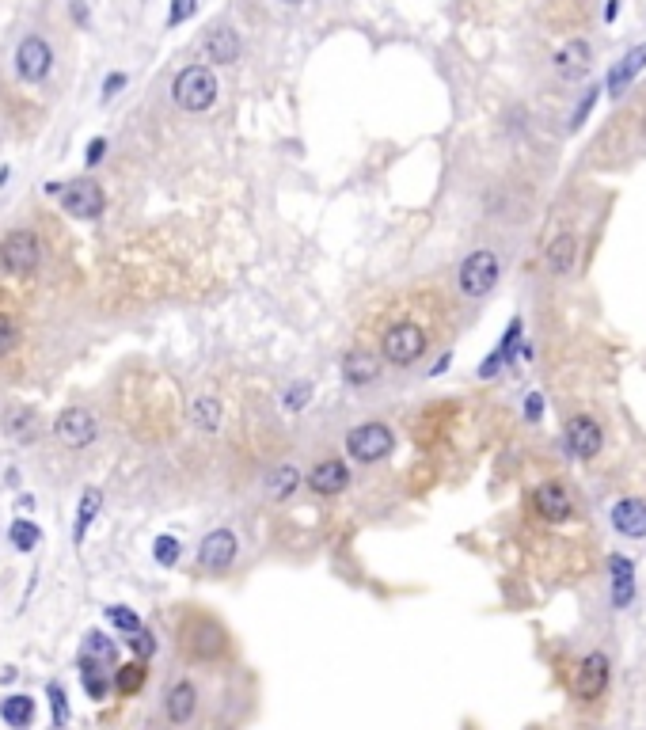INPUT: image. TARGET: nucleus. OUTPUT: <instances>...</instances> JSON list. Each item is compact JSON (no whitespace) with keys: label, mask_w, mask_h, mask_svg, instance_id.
I'll use <instances>...</instances> for the list:
<instances>
[{"label":"nucleus","mask_w":646,"mask_h":730,"mask_svg":"<svg viewBox=\"0 0 646 730\" xmlns=\"http://www.w3.org/2000/svg\"><path fill=\"white\" fill-rule=\"evenodd\" d=\"M19 343V327H16V320L8 316V312H0V358L4 354H12V346Z\"/></svg>","instance_id":"obj_37"},{"label":"nucleus","mask_w":646,"mask_h":730,"mask_svg":"<svg viewBox=\"0 0 646 730\" xmlns=\"http://www.w3.org/2000/svg\"><path fill=\"white\" fill-rule=\"evenodd\" d=\"M198 12V0H171V16H168V23L171 27H179L183 20H190Z\"/></svg>","instance_id":"obj_38"},{"label":"nucleus","mask_w":646,"mask_h":730,"mask_svg":"<svg viewBox=\"0 0 646 730\" xmlns=\"http://www.w3.org/2000/svg\"><path fill=\"white\" fill-rule=\"evenodd\" d=\"M608 571H612V605L627 609L635 597V563L627 556H608Z\"/></svg>","instance_id":"obj_22"},{"label":"nucleus","mask_w":646,"mask_h":730,"mask_svg":"<svg viewBox=\"0 0 646 730\" xmlns=\"http://www.w3.org/2000/svg\"><path fill=\"white\" fill-rule=\"evenodd\" d=\"M593 69V50H589V42L582 39H570L567 46H559L555 50V73L574 84V80H582Z\"/></svg>","instance_id":"obj_16"},{"label":"nucleus","mask_w":646,"mask_h":730,"mask_svg":"<svg viewBox=\"0 0 646 730\" xmlns=\"http://www.w3.org/2000/svg\"><path fill=\"white\" fill-rule=\"evenodd\" d=\"M643 134H646V115H643Z\"/></svg>","instance_id":"obj_48"},{"label":"nucleus","mask_w":646,"mask_h":730,"mask_svg":"<svg viewBox=\"0 0 646 730\" xmlns=\"http://www.w3.org/2000/svg\"><path fill=\"white\" fill-rule=\"evenodd\" d=\"M0 719L16 730L31 727V723H35V700H31V696H23V692L4 696V700H0Z\"/></svg>","instance_id":"obj_25"},{"label":"nucleus","mask_w":646,"mask_h":730,"mask_svg":"<svg viewBox=\"0 0 646 730\" xmlns=\"http://www.w3.org/2000/svg\"><path fill=\"white\" fill-rule=\"evenodd\" d=\"M103 156H107V141H103V137H95L92 145H88V164H99V160H103Z\"/></svg>","instance_id":"obj_43"},{"label":"nucleus","mask_w":646,"mask_h":730,"mask_svg":"<svg viewBox=\"0 0 646 730\" xmlns=\"http://www.w3.org/2000/svg\"><path fill=\"white\" fill-rule=\"evenodd\" d=\"M107 620H111L118 632H126V635H133L137 628H141V616L133 613L130 605H111V609H107Z\"/></svg>","instance_id":"obj_34"},{"label":"nucleus","mask_w":646,"mask_h":730,"mask_svg":"<svg viewBox=\"0 0 646 730\" xmlns=\"http://www.w3.org/2000/svg\"><path fill=\"white\" fill-rule=\"evenodd\" d=\"M179 647L194 662H217L228 651V632L206 613H190L179 628Z\"/></svg>","instance_id":"obj_2"},{"label":"nucleus","mask_w":646,"mask_h":730,"mask_svg":"<svg viewBox=\"0 0 646 730\" xmlns=\"http://www.w3.org/2000/svg\"><path fill=\"white\" fill-rule=\"evenodd\" d=\"M73 16H76V23H84V20H88V12H84V4H73Z\"/></svg>","instance_id":"obj_45"},{"label":"nucleus","mask_w":646,"mask_h":730,"mask_svg":"<svg viewBox=\"0 0 646 730\" xmlns=\"http://www.w3.org/2000/svg\"><path fill=\"white\" fill-rule=\"evenodd\" d=\"M152 559H156L160 567H175V563H179V540L168 537V533L156 537L152 540Z\"/></svg>","instance_id":"obj_33"},{"label":"nucleus","mask_w":646,"mask_h":730,"mask_svg":"<svg viewBox=\"0 0 646 730\" xmlns=\"http://www.w3.org/2000/svg\"><path fill=\"white\" fill-rule=\"evenodd\" d=\"M4 183H8V168H4V172H0V187H4Z\"/></svg>","instance_id":"obj_46"},{"label":"nucleus","mask_w":646,"mask_h":730,"mask_svg":"<svg viewBox=\"0 0 646 730\" xmlns=\"http://www.w3.org/2000/svg\"><path fill=\"white\" fill-rule=\"evenodd\" d=\"M80 681H84V692H88L92 700H107L111 681L103 677V666H95V662H88V658H80Z\"/></svg>","instance_id":"obj_30"},{"label":"nucleus","mask_w":646,"mask_h":730,"mask_svg":"<svg viewBox=\"0 0 646 730\" xmlns=\"http://www.w3.org/2000/svg\"><path fill=\"white\" fill-rule=\"evenodd\" d=\"M99 506H103V491H99V487H84V495H80V506H76V544L84 540L88 525H92L95 514H99Z\"/></svg>","instance_id":"obj_28"},{"label":"nucleus","mask_w":646,"mask_h":730,"mask_svg":"<svg viewBox=\"0 0 646 730\" xmlns=\"http://www.w3.org/2000/svg\"><path fill=\"white\" fill-rule=\"evenodd\" d=\"M532 510L540 514L544 521L551 525H563V521L574 518V499H570V491L563 483H536V491H532Z\"/></svg>","instance_id":"obj_12"},{"label":"nucleus","mask_w":646,"mask_h":730,"mask_svg":"<svg viewBox=\"0 0 646 730\" xmlns=\"http://www.w3.org/2000/svg\"><path fill=\"white\" fill-rule=\"evenodd\" d=\"M616 12H620V0H608V8H605V20L612 23V20H616Z\"/></svg>","instance_id":"obj_44"},{"label":"nucleus","mask_w":646,"mask_h":730,"mask_svg":"<svg viewBox=\"0 0 646 730\" xmlns=\"http://www.w3.org/2000/svg\"><path fill=\"white\" fill-rule=\"evenodd\" d=\"M426 346H430V335H426V327L415 324V320H396V324H388L380 331V358L388 365H415L422 354H426Z\"/></svg>","instance_id":"obj_3"},{"label":"nucleus","mask_w":646,"mask_h":730,"mask_svg":"<svg viewBox=\"0 0 646 730\" xmlns=\"http://www.w3.org/2000/svg\"><path fill=\"white\" fill-rule=\"evenodd\" d=\"M122 84H126V73H111V77H107V84H103V99L118 96V88H122Z\"/></svg>","instance_id":"obj_42"},{"label":"nucleus","mask_w":646,"mask_h":730,"mask_svg":"<svg viewBox=\"0 0 646 730\" xmlns=\"http://www.w3.org/2000/svg\"><path fill=\"white\" fill-rule=\"evenodd\" d=\"M396 449V434L388 423H358L346 434V457L358 464H380L392 457Z\"/></svg>","instance_id":"obj_5"},{"label":"nucleus","mask_w":646,"mask_h":730,"mask_svg":"<svg viewBox=\"0 0 646 730\" xmlns=\"http://www.w3.org/2000/svg\"><path fill=\"white\" fill-rule=\"evenodd\" d=\"M99 434V423L88 407H65L61 415L54 419V438L65 449H88Z\"/></svg>","instance_id":"obj_9"},{"label":"nucleus","mask_w":646,"mask_h":730,"mask_svg":"<svg viewBox=\"0 0 646 730\" xmlns=\"http://www.w3.org/2000/svg\"><path fill=\"white\" fill-rule=\"evenodd\" d=\"M130 647L141 654V658H149V654H156V639H152L145 628H137V632L130 635Z\"/></svg>","instance_id":"obj_40"},{"label":"nucleus","mask_w":646,"mask_h":730,"mask_svg":"<svg viewBox=\"0 0 646 730\" xmlns=\"http://www.w3.org/2000/svg\"><path fill=\"white\" fill-rule=\"evenodd\" d=\"M0 430L19 445H31L38 438V415L31 407H8L4 419H0Z\"/></svg>","instance_id":"obj_23"},{"label":"nucleus","mask_w":646,"mask_h":730,"mask_svg":"<svg viewBox=\"0 0 646 730\" xmlns=\"http://www.w3.org/2000/svg\"><path fill=\"white\" fill-rule=\"evenodd\" d=\"M282 4H304V0H282Z\"/></svg>","instance_id":"obj_47"},{"label":"nucleus","mask_w":646,"mask_h":730,"mask_svg":"<svg viewBox=\"0 0 646 730\" xmlns=\"http://www.w3.org/2000/svg\"><path fill=\"white\" fill-rule=\"evenodd\" d=\"M612 529L620 533V537L627 540H643L646 537V502L643 499H620L616 506H612Z\"/></svg>","instance_id":"obj_19"},{"label":"nucleus","mask_w":646,"mask_h":730,"mask_svg":"<svg viewBox=\"0 0 646 730\" xmlns=\"http://www.w3.org/2000/svg\"><path fill=\"white\" fill-rule=\"evenodd\" d=\"M525 419H529V423H540V419H544V396H540V392H529V396H525Z\"/></svg>","instance_id":"obj_41"},{"label":"nucleus","mask_w":646,"mask_h":730,"mask_svg":"<svg viewBox=\"0 0 646 730\" xmlns=\"http://www.w3.org/2000/svg\"><path fill=\"white\" fill-rule=\"evenodd\" d=\"M350 487V468L339 457H323L308 468V491L320 495V499H331V495H342Z\"/></svg>","instance_id":"obj_13"},{"label":"nucleus","mask_w":646,"mask_h":730,"mask_svg":"<svg viewBox=\"0 0 646 730\" xmlns=\"http://www.w3.org/2000/svg\"><path fill=\"white\" fill-rule=\"evenodd\" d=\"M498 278H502V259L494 255L491 248H475L460 270H456V286L460 293L468 297V301H479V297H487L494 286H498Z\"/></svg>","instance_id":"obj_4"},{"label":"nucleus","mask_w":646,"mask_h":730,"mask_svg":"<svg viewBox=\"0 0 646 730\" xmlns=\"http://www.w3.org/2000/svg\"><path fill=\"white\" fill-rule=\"evenodd\" d=\"M643 69H646V42H643V46H631L624 58L608 69L605 92H608V96H624L627 88H631V80L639 77Z\"/></svg>","instance_id":"obj_18"},{"label":"nucleus","mask_w":646,"mask_h":730,"mask_svg":"<svg viewBox=\"0 0 646 730\" xmlns=\"http://www.w3.org/2000/svg\"><path fill=\"white\" fill-rule=\"evenodd\" d=\"M608 673H612V662H608L605 651H589L578 670H574V696L578 700H601L608 689Z\"/></svg>","instance_id":"obj_11"},{"label":"nucleus","mask_w":646,"mask_h":730,"mask_svg":"<svg viewBox=\"0 0 646 730\" xmlns=\"http://www.w3.org/2000/svg\"><path fill=\"white\" fill-rule=\"evenodd\" d=\"M308 400H312V385H293L289 392H285L282 404L289 407V411H301V407L308 404Z\"/></svg>","instance_id":"obj_39"},{"label":"nucleus","mask_w":646,"mask_h":730,"mask_svg":"<svg viewBox=\"0 0 646 730\" xmlns=\"http://www.w3.org/2000/svg\"><path fill=\"white\" fill-rule=\"evenodd\" d=\"M574 255H578V240H574V232H559V236L548 244L551 274H570V270H574Z\"/></svg>","instance_id":"obj_27"},{"label":"nucleus","mask_w":646,"mask_h":730,"mask_svg":"<svg viewBox=\"0 0 646 730\" xmlns=\"http://www.w3.org/2000/svg\"><path fill=\"white\" fill-rule=\"evenodd\" d=\"M8 540H12V548H19V552H35V544L42 540V533H38L35 521L16 518L12 521V529H8Z\"/></svg>","instance_id":"obj_31"},{"label":"nucleus","mask_w":646,"mask_h":730,"mask_svg":"<svg viewBox=\"0 0 646 730\" xmlns=\"http://www.w3.org/2000/svg\"><path fill=\"white\" fill-rule=\"evenodd\" d=\"M563 438H567V449L578 461H593L601 453V442H605L597 419H589V415H574L567 423V430H563Z\"/></svg>","instance_id":"obj_14"},{"label":"nucleus","mask_w":646,"mask_h":730,"mask_svg":"<svg viewBox=\"0 0 646 730\" xmlns=\"http://www.w3.org/2000/svg\"><path fill=\"white\" fill-rule=\"evenodd\" d=\"M221 419H225V411H221V400H217V396L202 392V396L190 400V423L198 426V430L217 434V430H221Z\"/></svg>","instance_id":"obj_24"},{"label":"nucleus","mask_w":646,"mask_h":730,"mask_svg":"<svg viewBox=\"0 0 646 730\" xmlns=\"http://www.w3.org/2000/svg\"><path fill=\"white\" fill-rule=\"evenodd\" d=\"M61 210L80 217V221H95V217H103V210H107V194L92 179H73L61 191Z\"/></svg>","instance_id":"obj_10"},{"label":"nucleus","mask_w":646,"mask_h":730,"mask_svg":"<svg viewBox=\"0 0 646 730\" xmlns=\"http://www.w3.org/2000/svg\"><path fill=\"white\" fill-rule=\"evenodd\" d=\"M380 377V358L373 350H346L342 354V381L350 388H369Z\"/></svg>","instance_id":"obj_17"},{"label":"nucleus","mask_w":646,"mask_h":730,"mask_svg":"<svg viewBox=\"0 0 646 730\" xmlns=\"http://www.w3.org/2000/svg\"><path fill=\"white\" fill-rule=\"evenodd\" d=\"M84 658L95 662V666H114V662H118V651H114V643L103 632H88L84 635Z\"/></svg>","instance_id":"obj_29"},{"label":"nucleus","mask_w":646,"mask_h":730,"mask_svg":"<svg viewBox=\"0 0 646 730\" xmlns=\"http://www.w3.org/2000/svg\"><path fill=\"white\" fill-rule=\"evenodd\" d=\"M236 556H240V540H236L232 529H213L198 544V567L206 575H225L228 567L236 563Z\"/></svg>","instance_id":"obj_7"},{"label":"nucleus","mask_w":646,"mask_h":730,"mask_svg":"<svg viewBox=\"0 0 646 730\" xmlns=\"http://www.w3.org/2000/svg\"><path fill=\"white\" fill-rule=\"evenodd\" d=\"M601 92H605V88H597V84H593V88H586V96L578 99V107H574V115H570V130H582V126H586L589 111L597 107V99H601Z\"/></svg>","instance_id":"obj_35"},{"label":"nucleus","mask_w":646,"mask_h":730,"mask_svg":"<svg viewBox=\"0 0 646 730\" xmlns=\"http://www.w3.org/2000/svg\"><path fill=\"white\" fill-rule=\"evenodd\" d=\"M38 259H42V248H38V236L27 229L8 232L0 240V267L16 278H31L38 270Z\"/></svg>","instance_id":"obj_6"},{"label":"nucleus","mask_w":646,"mask_h":730,"mask_svg":"<svg viewBox=\"0 0 646 730\" xmlns=\"http://www.w3.org/2000/svg\"><path fill=\"white\" fill-rule=\"evenodd\" d=\"M217 92L221 88H217V77H213L209 65H187V69H179L175 80H171V99L187 115H206L209 107L217 103Z\"/></svg>","instance_id":"obj_1"},{"label":"nucleus","mask_w":646,"mask_h":730,"mask_svg":"<svg viewBox=\"0 0 646 730\" xmlns=\"http://www.w3.org/2000/svg\"><path fill=\"white\" fill-rule=\"evenodd\" d=\"M301 472L293 468V464H278L270 476H266V495L274 502H285V499H293L297 495V487H301Z\"/></svg>","instance_id":"obj_26"},{"label":"nucleus","mask_w":646,"mask_h":730,"mask_svg":"<svg viewBox=\"0 0 646 730\" xmlns=\"http://www.w3.org/2000/svg\"><path fill=\"white\" fill-rule=\"evenodd\" d=\"M198 711V689L190 681H175L168 689V700H164V715H168L171 727H187Z\"/></svg>","instance_id":"obj_20"},{"label":"nucleus","mask_w":646,"mask_h":730,"mask_svg":"<svg viewBox=\"0 0 646 730\" xmlns=\"http://www.w3.org/2000/svg\"><path fill=\"white\" fill-rule=\"evenodd\" d=\"M46 696H50V708H54V730H61L65 723H69V696H65L61 685H50Z\"/></svg>","instance_id":"obj_36"},{"label":"nucleus","mask_w":646,"mask_h":730,"mask_svg":"<svg viewBox=\"0 0 646 730\" xmlns=\"http://www.w3.org/2000/svg\"><path fill=\"white\" fill-rule=\"evenodd\" d=\"M240 50H244V42L236 35V27H228V23L213 27L206 39H202V54H206V61H213V65H236V61H240Z\"/></svg>","instance_id":"obj_15"},{"label":"nucleus","mask_w":646,"mask_h":730,"mask_svg":"<svg viewBox=\"0 0 646 730\" xmlns=\"http://www.w3.org/2000/svg\"><path fill=\"white\" fill-rule=\"evenodd\" d=\"M54 69V50L42 35H27L16 46V73L23 84H42Z\"/></svg>","instance_id":"obj_8"},{"label":"nucleus","mask_w":646,"mask_h":730,"mask_svg":"<svg viewBox=\"0 0 646 730\" xmlns=\"http://www.w3.org/2000/svg\"><path fill=\"white\" fill-rule=\"evenodd\" d=\"M517 343H521V316H513L510 327H506V335H502V343H498V350H494L487 362L479 365V377H483V381L498 377V373H502V365L513 362V354H517Z\"/></svg>","instance_id":"obj_21"},{"label":"nucleus","mask_w":646,"mask_h":730,"mask_svg":"<svg viewBox=\"0 0 646 730\" xmlns=\"http://www.w3.org/2000/svg\"><path fill=\"white\" fill-rule=\"evenodd\" d=\"M145 685V662H126L122 670H114V689L133 696V692H141Z\"/></svg>","instance_id":"obj_32"}]
</instances>
